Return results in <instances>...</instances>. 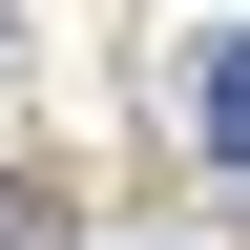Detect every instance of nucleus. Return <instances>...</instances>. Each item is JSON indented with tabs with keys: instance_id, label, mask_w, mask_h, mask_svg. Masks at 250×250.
I'll list each match as a JSON object with an SVG mask.
<instances>
[{
	"instance_id": "1",
	"label": "nucleus",
	"mask_w": 250,
	"mask_h": 250,
	"mask_svg": "<svg viewBox=\"0 0 250 250\" xmlns=\"http://www.w3.org/2000/svg\"><path fill=\"white\" fill-rule=\"evenodd\" d=\"M188 125H208V167H250V42H208V83H188Z\"/></svg>"
}]
</instances>
